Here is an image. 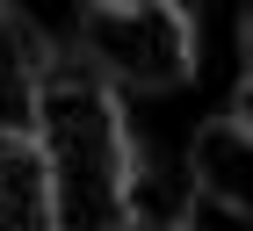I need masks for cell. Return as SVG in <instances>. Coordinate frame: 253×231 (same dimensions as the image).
<instances>
[{
    "mask_svg": "<svg viewBox=\"0 0 253 231\" xmlns=\"http://www.w3.org/2000/svg\"><path fill=\"white\" fill-rule=\"evenodd\" d=\"M37 152L51 173V231H116L123 173H130V123L123 94L101 87L80 58H51L37 79Z\"/></svg>",
    "mask_w": 253,
    "mask_h": 231,
    "instance_id": "6da1fadb",
    "label": "cell"
},
{
    "mask_svg": "<svg viewBox=\"0 0 253 231\" xmlns=\"http://www.w3.org/2000/svg\"><path fill=\"white\" fill-rule=\"evenodd\" d=\"M80 65L101 87L130 94H167L195 73V22L174 0H116L80 15Z\"/></svg>",
    "mask_w": 253,
    "mask_h": 231,
    "instance_id": "7a4b0ae2",
    "label": "cell"
},
{
    "mask_svg": "<svg viewBox=\"0 0 253 231\" xmlns=\"http://www.w3.org/2000/svg\"><path fill=\"white\" fill-rule=\"evenodd\" d=\"M51 37H43L29 15H15V7H0V73H43L51 65Z\"/></svg>",
    "mask_w": 253,
    "mask_h": 231,
    "instance_id": "5b68a950",
    "label": "cell"
},
{
    "mask_svg": "<svg viewBox=\"0 0 253 231\" xmlns=\"http://www.w3.org/2000/svg\"><path fill=\"white\" fill-rule=\"evenodd\" d=\"M37 79L43 73H0V145L37 137Z\"/></svg>",
    "mask_w": 253,
    "mask_h": 231,
    "instance_id": "8992f818",
    "label": "cell"
},
{
    "mask_svg": "<svg viewBox=\"0 0 253 231\" xmlns=\"http://www.w3.org/2000/svg\"><path fill=\"white\" fill-rule=\"evenodd\" d=\"M123 224H137V231H188L195 224L188 173L167 166V159H152V152H130V173H123Z\"/></svg>",
    "mask_w": 253,
    "mask_h": 231,
    "instance_id": "277c9868",
    "label": "cell"
},
{
    "mask_svg": "<svg viewBox=\"0 0 253 231\" xmlns=\"http://www.w3.org/2000/svg\"><path fill=\"white\" fill-rule=\"evenodd\" d=\"M181 173H188L195 202H217V210L246 217V210H253V123H246V109L210 116V123L195 130Z\"/></svg>",
    "mask_w": 253,
    "mask_h": 231,
    "instance_id": "3957f363",
    "label": "cell"
}]
</instances>
